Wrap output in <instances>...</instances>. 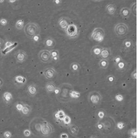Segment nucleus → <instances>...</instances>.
Here are the masks:
<instances>
[{
    "mask_svg": "<svg viewBox=\"0 0 137 138\" xmlns=\"http://www.w3.org/2000/svg\"><path fill=\"white\" fill-rule=\"evenodd\" d=\"M96 128L99 132L102 134L103 131V124L100 120H98V121L97 122V123L96 124Z\"/></svg>",
    "mask_w": 137,
    "mask_h": 138,
    "instance_id": "obj_34",
    "label": "nucleus"
},
{
    "mask_svg": "<svg viewBox=\"0 0 137 138\" xmlns=\"http://www.w3.org/2000/svg\"><path fill=\"white\" fill-rule=\"evenodd\" d=\"M68 126V131L71 135L72 136H76L78 134L79 129L77 125L70 124Z\"/></svg>",
    "mask_w": 137,
    "mask_h": 138,
    "instance_id": "obj_20",
    "label": "nucleus"
},
{
    "mask_svg": "<svg viewBox=\"0 0 137 138\" xmlns=\"http://www.w3.org/2000/svg\"><path fill=\"white\" fill-rule=\"evenodd\" d=\"M65 116V114L63 110H58L56 114V117L60 121H63V119H64Z\"/></svg>",
    "mask_w": 137,
    "mask_h": 138,
    "instance_id": "obj_33",
    "label": "nucleus"
},
{
    "mask_svg": "<svg viewBox=\"0 0 137 138\" xmlns=\"http://www.w3.org/2000/svg\"><path fill=\"white\" fill-rule=\"evenodd\" d=\"M128 134L131 138H137V129L135 128L130 129L128 131Z\"/></svg>",
    "mask_w": 137,
    "mask_h": 138,
    "instance_id": "obj_38",
    "label": "nucleus"
},
{
    "mask_svg": "<svg viewBox=\"0 0 137 138\" xmlns=\"http://www.w3.org/2000/svg\"><path fill=\"white\" fill-rule=\"evenodd\" d=\"M38 56L40 61L44 63H48L51 62L52 61L50 52L47 49L40 50L38 53Z\"/></svg>",
    "mask_w": 137,
    "mask_h": 138,
    "instance_id": "obj_9",
    "label": "nucleus"
},
{
    "mask_svg": "<svg viewBox=\"0 0 137 138\" xmlns=\"http://www.w3.org/2000/svg\"><path fill=\"white\" fill-rule=\"evenodd\" d=\"M102 47H101L99 45H95L93 46L91 49V53L94 57H98L100 55V53L102 49Z\"/></svg>",
    "mask_w": 137,
    "mask_h": 138,
    "instance_id": "obj_24",
    "label": "nucleus"
},
{
    "mask_svg": "<svg viewBox=\"0 0 137 138\" xmlns=\"http://www.w3.org/2000/svg\"><path fill=\"white\" fill-rule=\"evenodd\" d=\"M131 77L132 79L136 80L137 79V70H134L131 74Z\"/></svg>",
    "mask_w": 137,
    "mask_h": 138,
    "instance_id": "obj_44",
    "label": "nucleus"
},
{
    "mask_svg": "<svg viewBox=\"0 0 137 138\" xmlns=\"http://www.w3.org/2000/svg\"><path fill=\"white\" fill-rule=\"evenodd\" d=\"M105 11L108 13L113 15L114 14L116 11V6L113 4H109L105 7Z\"/></svg>",
    "mask_w": 137,
    "mask_h": 138,
    "instance_id": "obj_26",
    "label": "nucleus"
},
{
    "mask_svg": "<svg viewBox=\"0 0 137 138\" xmlns=\"http://www.w3.org/2000/svg\"><path fill=\"white\" fill-rule=\"evenodd\" d=\"M103 124V131L102 134L110 135L115 130L116 123L112 117L106 115L104 118L100 120Z\"/></svg>",
    "mask_w": 137,
    "mask_h": 138,
    "instance_id": "obj_2",
    "label": "nucleus"
},
{
    "mask_svg": "<svg viewBox=\"0 0 137 138\" xmlns=\"http://www.w3.org/2000/svg\"><path fill=\"white\" fill-rule=\"evenodd\" d=\"M56 87V85L53 82H48L46 85V90L48 93H53Z\"/></svg>",
    "mask_w": 137,
    "mask_h": 138,
    "instance_id": "obj_25",
    "label": "nucleus"
},
{
    "mask_svg": "<svg viewBox=\"0 0 137 138\" xmlns=\"http://www.w3.org/2000/svg\"><path fill=\"white\" fill-rule=\"evenodd\" d=\"M63 121L65 125L69 126L71 124V117L69 116L65 115Z\"/></svg>",
    "mask_w": 137,
    "mask_h": 138,
    "instance_id": "obj_37",
    "label": "nucleus"
},
{
    "mask_svg": "<svg viewBox=\"0 0 137 138\" xmlns=\"http://www.w3.org/2000/svg\"><path fill=\"white\" fill-rule=\"evenodd\" d=\"M54 131V130L52 125L47 121H46L41 126L40 135L44 137H47L51 135Z\"/></svg>",
    "mask_w": 137,
    "mask_h": 138,
    "instance_id": "obj_7",
    "label": "nucleus"
},
{
    "mask_svg": "<svg viewBox=\"0 0 137 138\" xmlns=\"http://www.w3.org/2000/svg\"><path fill=\"white\" fill-rule=\"evenodd\" d=\"M24 26V22L22 20H19L16 24V27L18 30H21Z\"/></svg>",
    "mask_w": 137,
    "mask_h": 138,
    "instance_id": "obj_36",
    "label": "nucleus"
},
{
    "mask_svg": "<svg viewBox=\"0 0 137 138\" xmlns=\"http://www.w3.org/2000/svg\"><path fill=\"white\" fill-rule=\"evenodd\" d=\"M13 43L10 42V41H6V43H5V46L6 47H8V46H10L12 44H13Z\"/></svg>",
    "mask_w": 137,
    "mask_h": 138,
    "instance_id": "obj_49",
    "label": "nucleus"
},
{
    "mask_svg": "<svg viewBox=\"0 0 137 138\" xmlns=\"http://www.w3.org/2000/svg\"><path fill=\"white\" fill-rule=\"evenodd\" d=\"M96 1H101V0H96Z\"/></svg>",
    "mask_w": 137,
    "mask_h": 138,
    "instance_id": "obj_54",
    "label": "nucleus"
},
{
    "mask_svg": "<svg viewBox=\"0 0 137 138\" xmlns=\"http://www.w3.org/2000/svg\"><path fill=\"white\" fill-rule=\"evenodd\" d=\"M53 3L55 5H60L62 3V0H53Z\"/></svg>",
    "mask_w": 137,
    "mask_h": 138,
    "instance_id": "obj_47",
    "label": "nucleus"
},
{
    "mask_svg": "<svg viewBox=\"0 0 137 138\" xmlns=\"http://www.w3.org/2000/svg\"><path fill=\"white\" fill-rule=\"evenodd\" d=\"M60 138H69V136L67 134H65V133H63V134H61L60 135Z\"/></svg>",
    "mask_w": 137,
    "mask_h": 138,
    "instance_id": "obj_48",
    "label": "nucleus"
},
{
    "mask_svg": "<svg viewBox=\"0 0 137 138\" xmlns=\"http://www.w3.org/2000/svg\"><path fill=\"white\" fill-rule=\"evenodd\" d=\"M44 45L49 48H53L56 45V41L52 37H48L44 40Z\"/></svg>",
    "mask_w": 137,
    "mask_h": 138,
    "instance_id": "obj_18",
    "label": "nucleus"
},
{
    "mask_svg": "<svg viewBox=\"0 0 137 138\" xmlns=\"http://www.w3.org/2000/svg\"><path fill=\"white\" fill-rule=\"evenodd\" d=\"M3 44V41L1 38H0V49L1 48Z\"/></svg>",
    "mask_w": 137,
    "mask_h": 138,
    "instance_id": "obj_51",
    "label": "nucleus"
},
{
    "mask_svg": "<svg viewBox=\"0 0 137 138\" xmlns=\"http://www.w3.org/2000/svg\"><path fill=\"white\" fill-rule=\"evenodd\" d=\"M0 24H1L2 26H5L7 24V21L5 19H2L0 20Z\"/></svg>",
    "mask_w": 137,
    "mask_h": 138,
    "instance_id": "obj_46",
    "label": "nucleus"
},
{
    "mask_svg": "<svg viewBox=\"0 0 137 138\" xmlns=\"http://www.w3.org/2000/svg\"><path fill=\"white\" fill-rule=\"evenodd\" d=\"M15 83L18 85H23L26 83V79L25 77L21 75H18L14 78Z\"/></svg>",
    "mask_w": 137,
    "mask_h": 138,
    "instance_id": "obj_23",
    "label": "nucleus"
},
{
    "mask_svg": "<svg viewBox=\"0 0 137 138\" xmlns=\"http://www.w3.org/2000/svg\"><path fill=\"white\" fill-rule=\"evenodd\" d=\"M58 88V93L56 95L59 102L62 103H67L72 100L70 93L74 89L71 84L68 83H64L60 84Z\"/></svg>",
    "mask_w": 137,
    "mask_h": 138,
    "instance_id": "obj_1",
    "label": "nucleus"
},
{
    "mask_svg": "<svg viewBox=\"0 0 137 138\" xmlns=\"http://www.w3.org/2000/svg\"><path fill=\"white\" fill-rule=\"evenodd\" d=\"M4 0H0V3H2L4 2Z\"/></svg>",
    "mask_w": 137,
    "mask_h": 138,
    "instance_id": "obj_53",
    "label": "nucleus"
},
{
    "mask_svg": "<svg viewBox=\"0 0 137 138\" xmlns=\"http://www.w3.org/2000/svg\"><path fill=\"white\" fill-rule=\"evenodd\" d=\"M11 136H12V134H11V133L10 132V131H5V132L4 133V137L5 138H10L11 137Z\"/></svg>",
    "mask_w": 137,
    "mask_h": 138,
    "instance_id": "obj_43",
    "label": "nucleus"
},
{
    "mask_svg": "<svg viewBox=\"0 0 137 138\" xmlns=\"http://www.w3.org/2000/svg\"><path fill=\"white\" fill-rule=\"evenodd\" d=\"M13 99V96L11 93L9 92H5L3 95V100L5 103L9 104Z\"/></svg>",
    "mask_w": 137,
    "mask_h": 138,
    "instance_id": "obj_22",
    "label": "nucleus"
},
{
    "mask_svg": "<svg viewBox=\"0 0 137 138\" xmlns=\"http://www.w3.org/2000/svg\"><path fill=\"white\" fill-rule=\"evenodd\" d=\"M46 121L40 117H35L30 121L29 129L33 135L37 136L40 135V128L44 123Z\"/></svg>",
    "mask_w": 137,
    "mask_h": 138,
    "instance_id": "obj_4",
    "label": "nucleus"
},
{
    "mask_svg": "<svg viewBox=\"0 0 137 138\" xmlns=\"http://www.w3.org/2000/svg\"><path fill=\"white\" fill-rule=\"evenodd\" d=\"M50 52L51 55L52 60H54L55 61H56V60H59V52L57 50L53 49V50H51V51H50Z\"/></svg>",
    "mask_w": 137,
    "mask_h": 138,
    "instance_id": "obj_31",
    "label": "nucleus"
},
{
    "mask_svg": "<svg viewBox=\"0 0 137 138\" xmlns=\"http://www.w3.org/2000/svg\"><path fill=\"white\" fill-rule=\"evenodd\" d=\"M93 1H96V0H93Z\"/></svg>",
    "mask_w": 137,
    "mask_h": 138,
    "instance_id": "obj_55",
    "label": "nucleus"
},
{
    "mask_svg": "<svg viewBox=\"0 0 137 138\" xmlns=\"http://www.w3.org/2000/svg\"><path fill=\"white\" fill-rule=\"evenodd\" d=\"M114 66L117 70L119 71V72L122 73L125 71L127 69V67H128V64H127V63L123 59H122L121 61H120L119 63L116 64Z\"/></svg>",
    "mask_w": 137,
    "mask_h": 138,
    "instance_id": "obj_13",
    "label": "nucleus"
},
{
    "mask_svg": "<svg viewBox=\"0 0 137 138\" xmlns=\"http://www.w3.org/2000/svg\"><path fill=\"white\" fill-rule=\"evenodd\" d=\"M38 88L37 86L35 84H31L29 85L27 87V93L31 96H34L38 93Z\"/></svg>",
    "mask_w": 137,
    "mask_h": 138,
    "instance_id": "obj_14",
    "label": "nucleus"
},
{
    "mask_svg": "<svg viewBox=\"0 0 137 138\" xmlns=\"http://www.w3.org/2000/svg\"><path fill=\"white\" fill-rule=\"evenodd\" d=\"M105 36L104 30L101 28H95L92 33L91 38L95 41L101 42L103 41Z\"/></svg>",
    "mask_w": 137,
    "mask_h": 138,
    "instance_id": "obj_8",
    "label": "nucleus"
},
{
    "mask_svg": "<svg viewBox=\"0 0 137 138\" xmlns=\"http://www.w3.org/2000/svg\"><path fill=\"white\" fill-rule=\"evenodd\" d=\"M24 104L23 103H22V102H17L16 105V108L17 110H18V111H21L22 110V109L23 108Z\"/></svg>",
    "mask_w": 137,
    "mask_h": 138,
    "instance_id": "obj_39",
    "label": "nucleus"
},
{
    "mask_svg": "<svg viewBox=\"0 0 137 138\" xmlns=\"http://www.w3.org/2000/svg\"><path fill=\"white\" fill-rule=\"evenodd\" d=\"M18 45V43L17 42L13 43V44H12L11 45L9 46L6 47V48H5L4 50H3L2 51V53L3 55H5L6 54L8 53H9V52H10L12 49H13L14 48H16L17 46Z\"/></svg>",
    "mask_w": 137,
    "mask_h": 138,
    "instance_id": "obj_28",
    "label": "nucleus"
},
{
    "mask_svg": "<svg viewBox=\"0 0 137 138\" xmlns=\"http://www.w3.org/2000/svg\"><path fill=\"white\" fill-rule=\"evenodd\" d=\"M24 135L25 137H29L30 135H31V131H30V130L28 129H26L24 131Z\"/></svg>",
    "mask_w": 137,
    "mask_h": 138,
    "instance_id": "obj_45",
    "label": "nucleus"
},
{
    "mask_svg": "<svg viewBox=\"0 0 137 138\" xmlns=\"http://www.w3.org/2000/svg\"><path fill=\"white\" fill-rule=\"evenodd\" d=\"M89 101L93 105H99L101 103L102 97L97 91H91L88 95Z\"/></svg>",
    "mask_w": 137,
    "mask_h": 138,
    "instance_id": "obj_6",
    "label": "nucleus"
},
{
    "mask_svg": "<svg viewBox=\"0 0 137 138\" xmlns=\"http://www.w3.org/2000/svg\"><path fill=\"white\" fill-rule=\"evenodd\" d=\"M65 30L68 36L70 38H75L77 36L78 30L75 24H70Z\"/></svg>",
    "mask_w": 137,
    "mask_h": 138,
    "instance_id": "obj_10",
    "label": "nucleus"
},
{
    "mask_svg": "<svg viewBox=\"0 0 137 138\" xmlns=\"http://www.w3.org/2000/svg\"><path fill=\"white\" fill-rule=\"evenodd\" d=\"M100 57L102 59L108 60L111 55V50L108 47H102L100 53Z\"/></svg>",
    "mask_w": 137,
    "mask_h": 138,
    "instance_id": "obj_15",
    "label": "nucleus"
},
{
    "mask_svg": "<svg viewBox=\"0 0 137 138\" xmlns=\"http://www.w3.org/2000/svg\"><path fill=\"white\" fill-rule=\"evenodd\" d=\"M133 41L129 39H125L122 43L123 49L124 50V51H126V52H128L129 50H131L132 48L133 47Z\"/></svg>",
    "mask_w": 137,
    "mask_h": 138,
    "instance_id": "obj_16",
    "label": "nucleus"
},
{
    "mask_svg": "<svg viewBox=\"0 0 137 138\" xmlns=\"http://www.w3.org/2000/svg\"><path fill=\"white\" fill-rule=\"evenodd\" d=\"M32 111L31 107L28 104H24L23 108L20 111V114L23 116L27 117L30 115Z\"/></svg>",
    "mask_w": 137,
    "mask_h": 138,
    "instance_id": "obj_19",
    "label": "nucleus"
},
{
    "mask_svg": "<svg viewBox=\"0 0 137 138\" xmlns=\"http://www.w3.org/2000/svg\"><path fill=\"white\" fill-rule=\"evenodd\" d=\"M24 32L28 38L33 39L35 35L39 34L40 32V28L37 23L29 22L24 26Z\"/></svg>",
    "mask_w": 137,
    "mask_h": 138,
    "instance_id": "obj_3",
    "label": "nucleus"
},
{
    "mask_svg": "<svg viewBox=\"0 0 137 138\" xmlns=\"http://www.w3.org/2000/svg\"><path fill=\"white\" fill-rule=\"evenodd\" d=\"M116 126L117 127L118 129L120 130V129H123V128L125 127V124L123 122H119L117 124H116Z\"/></svg>",
    "mask_w": 137,
    "mask_h": 138,
    "instance_id": "obj_41",
    "label": "nucleus"
},
{
    "mask_svg": "<svg viewBox=\"0 0 137 138\" xmlns=\"http://www.w3.org/2000/svg\"><path fill=\"white\" fill-rule=\"evenodd\" d=\"M130 11L135 17H137V3L134 2L130 5Z\"/></svg>",
    "mask_w": 137,
    "mask_h": 138,
    "instance_id": "obj_35",
    "label": "nucleus"
},
{
    "mask_svg": "<svg viewBox=\"0 0 137 138\" xmlns=\"http://www.w3.org/2000/svg\"><path fill=\"white\" fill-rule=\"evenodd\" d=\"M8 2L9 3H14L15 2H16L17 0H8Z\"/></svg>",
    "mask_w": 137,
    "mask_h": 138,
    "instance_id": "obj_52",
    "label": "nucleus"
},
{
    "mask_svg": "<svg viewBox=\"0 0 137 138\" xmlns=\"http://www.w3.org/2000/svg\"><path fill=\"white\" fill-rule=\"evenodd\" d=\"M98 65L101 68L105 69L108 67L109 65V60L106 59H101L99 61Z\"/></svg>",
    "mask_w": 137,
    "mask_h": 138,
    "instance_id": "obj_30",
    "label": "nucleus"
},
{
    "mask_svg": "<svg viewBox=\"0 0 137 138\" xmlns=\"http://www.w3.org/2000/svg\"><path fill=\"white\" fill-rule=\"evenodd\" d=\"M114 30L118 37L123 38L128 33V27L124 23H119L115 25Z\"/></svg>",
    "mask_w": 137,
    "mask_h": 138,
    "instance_id": "obj_5",
    "label": "nucleus"
},
{
    "mask_svg": "<svg viewBox=\"0 0 137 138\" xmlns=\"http://www.w3.org/2000/svg\"><path fill=\"white\" fill-rule=\"evenodd\" d=\"M122 58L120 55H117L113 59V62H114V65H116V64H117L119 63L120 61L122 60Z\"/></svg>",
    "mask_w": 137,
    "mask_h": 138,
    "instance_id": "obj_40",
    "label": "nucleus"
},
{
    "mask_svg": "<svg viewBox=\"0 0 137 138\" xmlns=\"http://www.w3.org/2000/svg\"><path fill=\"white\" fill-rule=\"evenodd\" d=\"M3 84H4V81L2 78L0 77V88L3 86Z\"/></svg>",
    "mask_w": 137,
    "mask_h": 138,
    "instance_id": "obj_50",
    "label": "nucleus"
},
{
    "mask_svg": "<svg viewBox=\"0 0 137 138\" xmlns=\"http://www.w3.org/2000/svg\"><path fill=\"white\" fill-rule=\"evenodd\" d=\"M58 23L61 28L64 30H65V29L67 28L70 24V21L67 18L62 17L58 20Z\"/></svg>",
    "mask_w": 137,
    "mask_h": 138,
    "instance_id": "obj_17",
    "label": "nucleus"
},
{
    "mask_svg": "<svg viewBox=\"0 0 137 138\" xmlns=\"http://www.w3.org/2000/svg\"><path fill=\"white\" fill-rule=\"evenodd\" d=\"M106 82H107L108 84H113L115 82L116 78L115 77L114 75L112 74H110L106 76Z\"/></svg>",
    "mask_w": 137,
    "mask_h": 138,
    "instance_id": "obj_32",
    "label": "nucleus"
},
{
    "mask_svg": "<svg viewBox=\"0 0 137 138\" xmlns=\"http://www.w3.org/2000/svg\"><path fill=\"white\" fill-rule=\"evenodd\" d=\"M115 99L117 101H118V102H121L123 100L124 98H123V96L122 95L118 94V95H117L115 96Z\"/></svg>",
    "mask_w": 137,
    "mask_h": 138,
    "instance_id": "obj_42",
    "label": "nucleus"
},
{
    "mask_svg": "<svg viewBox=\"0 0 137 138\" xmlns=\"http://www.w3.org/2000/svg\"><path fill=\"white\" fill-rule=\"evenodd\" d=\"M96 117L98 119V120H101L103 119L104 117L107 115L106 111L103 109H100L97 110L96 113Z\"/></svg>",
    "mask_w": 137,
    "mask_h": 138,
    "instance_id": "obj_27",
    "label": "nucleus"
},
{
    "mask_svg": "<svg viewBox=\"0 0 137 138\" xmlns=\"http://www.w3.org/2000/svg\"><path fill=\"white\" fill-rule=\"evenodd\" d=\"M14 57L18 63H23L27 60L28 55L24 50H19L15 53Z\"/></svg>",
    "mask_w": 137,
    "mask_h": 138,
    "instance_id": "obj_11",
    "label": "nucleus"
},
{
    "mask_svg": "<svg viewBox=\"0 0 137 138\" xmlns=\"http://www.w3.org/2000/svg\"><path fill=\"white\" fill-rule=\"evenodd\" d=\"M70 69L73 73H76L77 71H79L80 69L81 66L80 64L77 62H73L70 65Z\"/></svg>",
    "mask_w": 137,
    "mask_h": 138,
    "instance_id": "obj_29",
    "label": "nucleus"
},
{
    "mask_svg": "<svg viewBox=\"0 0 137 138\" xmlns=\"http://www.w3.org/2000/svg\"><path fill=\"white\" fill-rule=\"evenodd\" d=\"M120 14L122 18H128L130 16V15L131 14V11L129 8L127 7H124L121 9Z\"/></svg>",
    "mask_w": 137,
    "mask_h": 138,
    "instance_id": "obj_21",
    "label": "nucleus"
},
{
    "mask_svg": "<svg viewBox=\"0 0 137 138\" xmlns=\"http://www.w3.org/2000/svg\"><path fill=\"white\" fill-rule=\"evenodd\" d=\"M43 74L48 80H52L56 75V71L53 67H48L43 71Z\"/></svg>",
    "mask_w": 137,
    "mask_h": 138,
    "instance_id": "obj_12",
    "label": "nucleus"
}]
</instances>
